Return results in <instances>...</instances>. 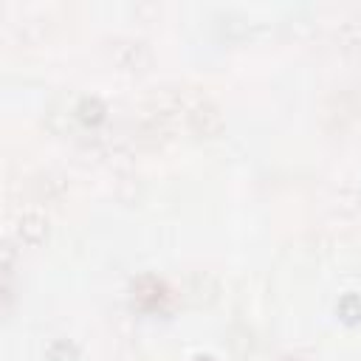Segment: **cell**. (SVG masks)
I'll list each match as a JSON object with an SVG mask.
<instances>
[{
  "label": "cell",
  "instance_id": "cell-1",
  "mask_svg": "<svg viewBox=\"0 0 361 361\" xmlns=\"http://www.w3.org/2000/svg\"><path fill=\"white\" fill-rule=\"evenodd\" d=\"M113 59L127 71H144L152 59V51L138 37H121L113 42Z\"/></svg>",
  "mask_w": 361,
  "mask_h": 361
},
{
  "label": "cell",
  "instance_id": "cell-2",
  "mask_svg": "<svg viewBox=\"0 0 361 361\" xmlns=\"http://www.w3.org/2000/svg\"><path fill=\"white\" fill-rule=\"evenodd\" d=\"M186 121H189V127H192L197 135H217V133L223 130V113H220V107H217L214 102H209V99H197V102L189 107Z\"/></svg>",
  "mask_w": 361,
  "mask_h": 361
},
{
  "label": "cell",
  "instance_id": "cell-3",
  "mask_svg": "<svg viewBox=\"0 0 361 361\" xmlns=\"http://www.w3.org/2000/svg\"><path fill=\"white\" fill-rule=\"evenodd\" d=\"M355 113H358V96L353 90H338L330 96V102L324 107V121L333 130H344L355 118Z\"/></svg>",
  "mask_w": 361,
  "mask_h": 361
},
{
  "label": "cell",
  "instance_id": "cell-4",
  "mask_svg": "<svg viewBox=\"0 0 361 361\" xmlns=\"http://www.w3.org/2000/svg\"><path fill=\"white\" fill-rule=\"evenodd\" d=\"M183 293L192 305H212L220 293V282L212 271H192L183 282Z\"/></svg>",
  "mask_w": 361,
  "mask_h": 361
},
{
  "label": "cell",
  "instance_id": "cell-5",
  "mask_svg": "<svg viewBox=\"0 0 361 361\" xmlns=\"http://www.w3.org/2000/svg\"><path fill=\"white\" fill-rule=\"evenodd\" d=\"M14 234L20 243H42L45 234H48V220L39 214V212H23L17 217V226H14Z\"/></svg>",
  "mask_w": 361,
  "mask_h": 361
},
{
  "label": "cell",
  "instance_id": "cell-6",
  "mask_svg": "<svg viewBox=\"0 0 361 361\" xmlns=\"http://www.w3.org/2000/svg\"><path fill=\"white\" fill-rule=\"evenodd\" d=\"M76 116H79L85 124H99V121L104 118V104H102L96 96H85V99H79V104H76Z\"/></svg>",
  "mask_w": 361,
  "mask_h": 361
},
{
  "label": "cell",
  "instance_id": "cell-7",
  "mask_svg": "<svg viewBox=\"0 0 361 361\" xmlns=\"http://www.w3.org/2000/svg\"><path fill=\"white\" fill-rule=\"evenodd\" d=\"M133 290H135V299L141 302V305H152V302H158L161 299V282L155 279V276H141L135 285H133Z\"/></svg>",
  "mask_w": 361,
  "mask_h": 361
},
{
  "label": "cell",
  "instance_id": "cell-8",
  "mask_svg": "<svg viewBox=\"0 0 361 361\" xmlns=\"http://www.w3.org/2000/svg\"><path fill=\"white\" fill-rule=\"evenodd\" d=\"M336 313H338V316H341L347 324L361 322V296H358V293H344V296L338 299Z\"/></svg>",
  "mask_w": 361,
  "mask_h": 361
},
{
  "label": "cell",
  "instance_id": "cell-9",
  "mask_svg": "<svg viewBox=\"0 0 361 361\" xmlns=\"http://www.w3.org/2000/svg\"><path fill=\"white\" fill-rule=\"evenodd\" d=\"M45 355H48V361H76V358H79V350H76L73 341H68V338H56V341L48 344Z\"/></svg>",
  "mask_w": 361,
  "mask_h": 361
},
{
  "label": "cell",
  "instance_id": "cell-10",
  "mask_svg": "<svg viewBox=\"0 0 361 361\" xmlns=\"http://www.w3.org/2000/svg\"><path fill=\"white\" fill-rule=\"evenodd\" d=\"M228 347H231L237 355H245V353L254 347V341H251V330H248L245 324H234V327L228 330Z\"/></svg>",
  "mask_w": 361,
  "mask_h": 361
},
{
  "label": "cell",
  "instance_id": "cell-11",
  "mask_svg": "<svg viewBox=\"0 0 361 361\" xmlns=\"http://www.w3.org/2000/svg\"><path fill=\"white\" fill-rule=\"evenodd\" d=\"M37 189H39V195H62L65 192V180L59 178V175H42L39 180H37Z\"/></svg>",
  "mask_w": 361,
  "mask_h": 361
},
{
  "label": "cell",
  "instance_id": "cell-12",
  "mask_svg": "<svg viewBox=\"0 0 361 361\" xmlns=\"http://www.w3.org/2000/svg\"><path fill=\"white\" fill-rule=\"evenodd\" d=\"M341 39L347 45H358L361 42V17H350L341 23Z\"/></svg>",
  "mask_w": 361,
  "mask_h": 361
},
{
  "label": "cell",
  "instance_id": "cell-13",
  "mask_svg": "<svg viewBox=\"0 0 361 361\" xmlns=\"http://www.w3.org/2000/svg\"><path fill=\"white\" fill-rule=\"evenodd\" d=\"M192 361H214V358H212V355H206V353H197Z\"/></svg>",
  "mask_w": 361,
  "mask_h": 361
},
{
  "label": "cell",
  "instance_id": "cell-14",
  "mask_svg": "<svg viewBox=\"0 0 361 361\" xmlns=\"http://www.w3.org/2000/svg\"><path fill=\"white\" fill-rule=\"evenodd\" d=\"M282 361H296V358H282Z\"/></svg>",
  "mask_w": 361,
  "mask_h": 361
}]
</instances>
